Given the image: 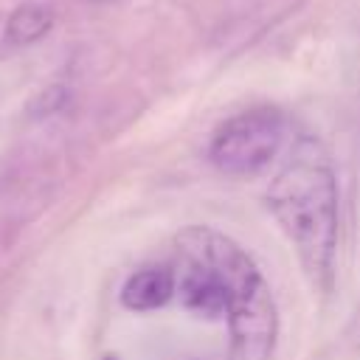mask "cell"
<instances>
[{"label": "cell", "mask_w": 360, "mask_h": 360, "mask_svg": "<svg viewBox=\"0 0 360 360\" xmlns=\"http://www.w3.org/2000/svg\"><path fill=\"white\" fill-rule=\"evenodd\" d=\"M267 205L292 242L304 270L312 278H323L338 236V186L315 143L304 141L292 160L276 174Z\"/></svg>", "instance_id": "1"}, {"label": "cell", "mask_w": 360, "mask_h": 360, "mask_svg": "<svg viewBox=\"0 0 360 360\" xmlns=\"http://www.w3.org/2000/svg\"><path fill=\"white\" fill-rule=\"evenodd\" d=\"M284 141V115L276 107H253L228 118L211 141V163L231 174L248 177L262 172Z\"/></svg>", "instance_id": "3"}, {"label": "cell", "mask_w": 360, "mask_h": 360, "mask_svg": "<svg viewBox=\"0 0 360 360\" xmlns=\"http://www.w3.org/2000/svg\"><path fill=\"white\" fill-rule=\"evenodd\" d=\"M104 360H115V357H104Z\"/></svg>", "instance_id": "7"}, {"label": "cell", "mask_w": 360, "mask_h": 360, "mask_svg": "<svg viewBox=\"0 0 360 360\" xmlns=\"http://www.w3.org/2000/svg\"><path fill=\"white\" fill-rule=\"evenodd\" d=\"M186 242H191L222 276L225 292H228V326H231V343L236 360H267L276 343V304L273 292L253 264V259L225 233L194 225L180 233Z\"/></svg>", "instance_id": "2"}, {"label": "cell", "mask_w": 360, "mask_h": 360, "mask_svg": "<svg viewBox=\"0 0 360 360\" xmlns=\"http://www.w3.org/2000/svg\"><path fill=\"white\" fill-rule=\"evenodd\" d=\"M56 22V14L51 6L45 3H22L17 6L8 20H6V28H3V39L14 48H25V45H34L39 42Z\"/></svg>", "instance_id": "5"}, {"label": "cell", "mask_w": 360, "mask_h": 360, "mask_svg": "<svg viewBox=\"0 0 360 360\" xmlns=\"http://www.w3.org/2000/svg\"><path fill=\"white\" fill-rule=\"evenodd\" d=\"M174 292H177L174 270L166 264H146L124 281L121 304L135 312H149V309L163 307Z\"/></svg>", "instance_id": "4"}, {"label": "cell", "mask_w": 360, "mask_h": 360, "mask_svg": "<svg viewBox=\"0 0 360 360\" xmlns=\"http://www.w3.org/2000/svg\"><path fill=\"white\" fill-rule=\"evenodd\" d=\"M68 98H70V93H68L65 84H48V87H42V90L28 101L25 110H28L31 118H45V115L59 112V110L68 104Z\"/></svg>", "instance_id": "6"}]
</instances>
